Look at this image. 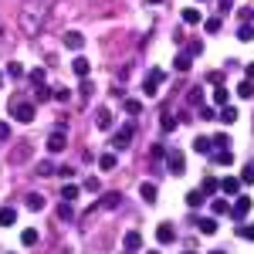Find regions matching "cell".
<instances>
[{
    "label": "cell",
    "instance_id": "1",
    "mask_svg": "<svg viewBox=\"0 0 254 254\" xmlns=\"http://www.w3.org/2000/svg\"><path fill=\"white\" fill-rule=\"evenodd\" d=\"M44 24H48V3H44V0H31V3H24V7H20V14H17L20 34L38 38L41 31H44Z\"/></svg>",
    "mask_w": 254,
    "mask_h": 254
},
{
    "label": "cell",
    "instance_id": "2",
    "mask_svg": "<svg viewBox=\"0 0 254 254\" xmlns=\"http://www.w3.org/2000/svg\"><path fill=\"white\" fill-rule=\"evenodd\" d=\"M10 116L17 119V122H34V102H27V98H10Z\"/></svg>",
    "mask_w": 254,
    "mask_h": 254
},
{
    "label": "cell",
    "instance_id": "3",
    "mask_svg": "<svg viewBox=\"0 0 254 254\" xmlns=\"http://www.w3.org/2000/svg\"><path fill=\"white\" fill-rule=\"evenodd\" d=\"M132 139H136V126H129V122H126L122 129H116V132H112V149H116V153L129 149V146H132Z\"/></svg>",
    "mask_w": 254,
    "mask_h": 254
},
{
    "label": "cell",
    "instance_id": "4",
    "mask_svg": "<svg viewBox=\"0 0 254 254\" xmlns=\"http://www.w3.org/2000/svg\"><path fill=\"white\" fill-rule=\"evenodd\" d=\"M163 81H166V71H163V68H149V75L142 81V92H146V95H156V88Z\"/></svg>",
    "mask_w": 254,
    "mask_h": 254
},
{
    "label": "cell",
    "instance_id": "5",
    "mask_svg": "<svg viewBox=\"0 0 254 254\" xmlns=\"http://www.w3.org/2000/svg\"><path fill=\"white\" fill-rule=\"evenodd\" d=\"M122 207V193L119 190H109V193H102L95 200V210H119Z\"/></svg>",
    "mask_w": 254,
    "mask_h": 254
},
{
    "label": "cell",
    "instance_id": "6",
    "mask_svg": "<svg viewBox=\"0 0 254 254\" xmlns=\"http://www.w3.org/2000/svg\"><path fill=\"white\" fill-rule=\"evenodd\" d=\"M227 210H231L234 220H244V217L251 214V196H237L234 203H227Z\"/></svg>",
    "mask_w": 254,
    "mask_h": 254
},
{
    "label": "cell",
    "instance_id": "7",
    "mask_svg": "<svg viewBox=\"0 0 254 254\" xmlns=\"http://www.w3.org/2000/svg\"><path fill=\"white\" fill-rule=\"evenodd\" d=\"M166 170L173 176H183V170H187V156L183 153H166Z\"/></svg>",
    "mask_w": 254,
    "mask_h": 254
},
{
    "label": "cell",
    "instance_id": "8",
    "mask_svg": "<svg viewBox=\"0 0 254 254\" xmlns=\"http://www.w3.org/2000/svg\"><path fill=\"white\" fill-rule=\"evenodd\" d=\"M64 142H68V136H64V126H58V129L48 136V153H61V149H64Z\"/></svg>",
    "mask_w": 254,
    "mask_h": 254
},
{
    "label": "cell",
    "instance_id": "9",
    "mask_svg": "<svg viewBox=\"0 0 254 254\" xmlns=\"http://www.w3.org/2000/svg\"><path fill=\"white\" fill-rule=\"evenodd\" d=\"M156 241H159V244H173V241H176V227H173V224H159V227H156Z\"/></svg>",
    "mask_w": 254,
    "mask_h": 254
},
{
    "label": "cell",
    "instance_id": "10",
    "mask_svg": "<svg viewBox=\"0 0 254 254\" xmlns=\"http://www.w3.org/2000/svg\"><path fill=\"white\" fill-rule=\"evenodd\" d=\"M220 190L227 196H237L241 193V180H237V176H224V180H220Z\"/></svg>",
    "mask_w": 254,
    "mask_h": 254
},
{
    "label": "cell",
    "instance_id": "11",
    "mask_svg": "<svg viewBox=\"0 0 254 254\" xmlns=\"http://www.w3.org/2000/svg\"><path fill=\"white\" fill-rule=\"evenodd\" d=\"M64 48H68V51H81V48H85V38H81L78 31H68V34H64Z\"/></svg>",
    "mask_w": 254,
    "mask_h": 254
},
{
    "label": "cell",
    "instance_id": "12",
    "mask_svg": "<svg viewBox=\"0 0 254 254\" xmlns=\"http://www.w3.org/2000/svg\"><path fill=\"white\" fill-rule=\"evenodd\" d=\"M122 248H126V251H139V248H142V234H139V231H129V234L122 237Z\"/></svg>",
    "mask_w": 254,
    "mask_h": 254
},
{
    "label": "cell",
    "instance_id": "13",
    "mask_svg": "<svg viewBox=\"0 0 254 254\" xmlns=\"http://www.w3.org/2000/svg\"><path fill=\"white\" fill-rule=\"evenodd\" d=\"M139 196H142V200H146V203H156V196H159L156 183H149V180H146V183H142V187H139Z\"/></svg>",
    "mask_w": 254,
    "mask_h": 254
},
{
    "label": "cell",
    "instance_id": "14",
    "mask_svg": "<svg viewBox=\"0 0 254 254\" xmlns=\"http://www.w3.org/2000/svg\"><path fill=\"white\" fill-rule=\"evenodd\" d=\"M95 126L102 129V132H109V129H112V112H109V109H98L95 112Z\"/></svg>",
    "mask_w": 254,
    "mask_h": 254
},
{
    "label": "cell",
    "instance_id": "15",
    "mask_svg": "<svg viewBox=\"0 0 254 254\" xmlns=\"http://www.w3.org/2000/svg\"><path fill=\"white\" fill-rule=\"evenodd\" d=\"M24 207L38 214V210H44V207H48V200H44V196H41V193H27V200H24Z\"/></svg>",
    "mask_w": 254,
    "mask_h": 254
},
{
    "label": "cell",
    "instance_id": "16",
    "mask_svg": "<svg viewBox=\"0 0 254 254\" xmlns=\"http://www.w3.org/2000/svg\"><path fill=\"white\" fill-rule=\"evenodd\" d=\"M173 68H176V71H183V75H187V71H190V68H193V58H190V55H183V51H180V55H176V58H173Z\"/></svg>",
    "mask_w": 254,
    "mask_h": 254
},
{
    "label": "cell",
    "instance_id": "17",
    "mask_svg": "<svg viewBox=\"0 0 254 254\" xmlns=\"http://www.w3.org/2000/svg\"><path fill=\"white\" fill-rule=\"evenodd\" d=\"M196 231H200V234H217V220L214 217H200V220H196Z\"/></svg>",
    "mask_w": 254,
    "mask_h": 254
},
{
    "label": "cell",
    "instance_id": "18",
    "mask_svg": "<svg viewBox=\"0 0 254 254\" xmlns=\"http://www.w3.org/2000/svg\"><path fill=\"white\" fill-rule=\"evenodd\" d=\"M14 224H17V210L14 207H3L0 210V227H14Z\"/></svg>",
    "mask_w": 254,
    "mask_h": 254
},
{
    "label": "cell",
    "instance_id": "19",
    "mask_svg": "<svg viewBox=\"0 0 254 254\" xmlns=\"http://www.w3.org/2000/svg\"><path fill=\"white\" fill-rule=\"evenodd\" d=\"M210 149H231V136H227V132H217V136H210Z\"/></svg>",
    "mask_w": 254,
    "mask_h": 254
},
{
    "label": "cell",
    "instance_id": "20",
    "mask_svg": "<svg viewBox=\"0 0 254 254\" xmlns=\"http://www.w3.org/2000/svg\"><path fill=\"white\" fill-rule=\"evenodd\" d=\"M217 190H220V180H217V176H207V180L200 183V193H203V196H207V193H217Z\"/></svg>",
    "mask_w": 254,
    "mask_h": 254
},
{
    "label": "cell",
    "instance_id": "21",
    "mask_svg": "<svg viewBox=\"0 0 254 254\" xmlns=\"http://www.w3.org/2000/svg\"><path fill=\"white\" fill-rule=\"evenodd\" d=\"M78 193H81V187H75V183H64V187H61V200H68V203L78 200Z\"/></svg>",
    "mask_w": 254,
    "mask_h": 254
},
{
    "label": "cell",
    "instance_id": "22",
    "mask_svg": "<svg viewBox=\"0 0 254 254\" xmlns=\"http://www.w3.org/2000/svg\"><path fill=\"white\" fill-rule=\"evenodd\" d=\"M176 126H180V119H176V112H170V109H166V112H163V132H173Z\"/></svg>",
    "mask_w": 254,
    "mask_h": 254
},
{
    "label": "cell",
    "instance_id": "23",
    "mask_svg": "<svg viewBox=\"0 0 254 254\" xmlns=\"http://www.w3.org/2000/svg\"><path fill=\"white\" fill-rule=\"evenodd\" d=\"M210 159H214V163H220V166H231V163H234V153H231V149H217Z\"/></svg>",
    "mask_w": 254,
    "mask_h": 254
},
{
    "label": "cell",
    "instance_id": "24",
    "mask_svg": "<svg viewBox=\"0 0 254 254\" xmlns=\"http://www.w3.org/2000/svg\"><path fill=\"white\" fill-rule=\"evenodd\" d=\"M227 102H231V95H227V88H224V85H214V105H220V109H224Z\"/></svg>",
    "mask_w": 254,
    "mask_h": 254
},
{
    "label": "cell",
    "instance_id": "25",
    "mask_svg": "<svg viewBox=\"0 0 254 254\" xmlns=\"http://www.w3.org/2000/svg\"><path fill=\"white\" fill-rule=\"evenodd\" d=\"M98 170H102V173L116 170V156H112V153H102V156H98Z\"/></svg>",
    "mask_w": 254,
    "mask_h": 254
},
{
    "label": "cell",
    "instance_id": "26",
    "mask_svg": "<svg viewBox=\"0 0 254 254\" xmlns=\"http://www.w3.org/2000/svg\"><path fill=\"white\" fill-rule=\"evenodd\" d=\"M58 217L64 220V224H71V220H75V210H71V203H68V200H61V207H58Z\"/></svg>",
    "mask_w": 254,
    "mask_h": 254
},
{
    "label": "cell",
    "instance_id": "27",
    "mask_svg": "<svg viewBox=\"0 0 254 254\" xmlns=\"http://www.w3.org/2000/svg\"><path fill=\"white\" fill-rule=\"evenodd\" d=\"M122 109H126V116L136 119L139 112H142V102H136V98H126V105H122Z\"/></svg>",
    "mask_w": 254,
    "mask_h": 254
},
{
    "label": "cell",
    "instance_id": "28",
    "mask_svg": "<svg viewBox=\"0 0 254 254\" xmlns=\"http://www.w3.org/2000/svg\"><path fill=\"white\" fill-rule=\"evenodd\" d=\"M20 244H27V248H34V244H38V231H34V227H27V231H20Z\"/></svg>",
    "mask_w": 254,
    "mask_h": 254
},
{
    "label": "cell",
    "instance_id": "29",
    "mask_svg": "<svg viewBox=\"0 0 254 254\" xmlns=\"http://www.w3.org/2000/svg\"><path fill=\"white\" fill-rule=\"evenodd\" d=\"M71 71H75L78 78H88V61H85V58H75V64H71Z\"/></svg>",
    "mask_w": 254,
    "mask_h": 254
},
{
    "label": "cell",
    "instance_id": "30",
    "mask_svg": "<svg viewBox=\"0 0 254 254\" xmlns=\"http://www.w3.org/2000/svg\"><path fill=\"white\" fill-rule=\"evenodd\" d=\"M193 149H196V153H207V156H210V139H207V136H196V139H193Z\"/></svg>",
    "mask_w": 254,
    "mask_h": 254
},
{
    "label": "cell",
    "instance_id": "31",
    "mask_svg": "<svg viewBox=\"0 0 254 254\" xmlns=\"http://www.w3.org/2000/svg\"><path fill=\"white\" fill-rule=\"evenodd\" d=\"M237 38H241V41H251L254 38V24H248V20H244V24L237 27Z\"/></svg>",
    "mask_w": 254,
    "mask_h": 254
},
{
    "label": "cell",
    "instance_id": "32",
    "mask_svg": "<svg viewBox=\"0 0 254 254\" xmlns=\"http://www.w3.org/2000/svg\"><path fill=\"white\" fill-rule=\"evenodd\" d=\"M183 24H200V10L196 7H187L183 10Z\"/></svg>",
    "mask_w": 254,
    "mask_h": 254
},
{
    "label": "cell",
    "instance_id": "33",
    "mask_svg": "<svg viewBox=\"0 0 254 254\" xmlns=\"http://www.w3.org/2000/svg\"><path fill=\"white\" fill-rule=\"evenodd\" d=\"M248 183H254V163H248V166L241 170V187H248Z\"/></svg>",
    "mask_w": 254,
    "mask_h": 254
},
{
    "label": "cell",
    "instance_id": "34",
    "mask_svg": "<svg viewBox=\"0 0 254 254\" xmlns=\"http://www.w3.org/2000/svg\"><path fill=\"white\" fill-rule=\"evenodd\" d=\"M7 75H10V78H24V64H20V61H10V64H7Z\"/></svg>",
    "mask_w": 254,
    "mask_h": 254
},
{
    "label": "cell",
    "instance_id": "35",
    "mask_svg": "<svg viewBox=\"0 0 254 254\" xmlns=\"http://www.w3.org/2000/svg\"><path fill=\"white\" fill-rule=\"evenodd\" d=\"M237 95H241V98H251L254 95V81H241V85H237Z\"/></svg>",
    "mask_w": 254,
    "mask_h": 254
},
{
    "label": "cell",
    "instance_id": "36",
    "mask_svg": "<svg viewBox=\"0 0 254 254\" xmlns=\"http://www.w3.org/2000/svg\"><path fill=\"white\" fill-rule=\"evenodd\" d=\"M187 55H190V58L203 55V44H200V41H187Z\"/></svg>",
    "mask_w": 254,
    "mask_h": 254
},
{
    "label": "cell",
    "instance_id": "37",
    "mask_svg": "<svg viewBox=\"0 0 254 254\" xmlns=\"http://www.w3.org/2000/svg\"><path fill=\"white\" fill-rule=\"evenodd\" d=\"M51 173H55V163H51V159L38 163V176H51Z\"/></svg>",
    "mask_w": 254,
    "mask_h": 254
},
{
    "label": "cell",
    "instance_id": "38",
    "mask_svg": "<svg viewBox=\"0 0 254 254\" xmlns=\"http://www.w3.org/2000/svg\"><path fill=\"white\" fill-rule=\"evenodd\" d=\"M220 119H224V122H237V109H234V105H224Z\"/></svg>",
    "mask_w": 254,
    "mask_h": 254
},
{
    "label": "cell",
    "instance_id": "39",
    "mask_svg": "<svg viewBox=\"0 0 254 254\" xmlns=\"http://www.w3.org/2000/svg\"><path fill=\"white\" fill-rule=\"evenodd\" d=\"M187 102H190V105H200V102H203V88H190Z\"/></svg>",
    "mask_w": 254,
    "mask_h": 254
},
{
    "label": "cell",
    "instance_id": "40",
    "mask_svg": "<svg viewBox=\"0 0 254 254\" xmlns=\"http://www.w3.org/2000/svg\"><path fill=\"white\" fill-rule=\"evenodd\" d=\"M187 203H190V207H200V203H203V193H200V190H190V193H187Z\"/></svg>",
    "mask_w": 254,
    "mask_h": 254
},
{
    "label": "cell",
    "instance_id": "41",
    "mask_svg": "<svg viewBox=\"0 0 254 254\" xmlns=\"http://www.w3.org/2000/svg\"><path fill=\"white\" fill-rule=\"evenodd\" d=\"M237 234L244 237V241H254V224H244V227H237Z\"/></svg>",
    "mask_w": 254,
    "mask_h": 254
},
{
    "label": "cell",
    "instance_id": "42",
    "mask_svg": "<svg viewBox=\"0 0 254 254\" xmlns=\"http://www.w3.org/2000/svg\"><path fill=\"white\" fill-rule=\"evenodd\" d=\"M210 210H214V214H227V200H214Z\"/></svg>",
    "mask_w": 254,
    "mask_h": 254
},
{
    "label": "cell",
    "instance_id": "43",
    "mask_svg": "<svg viewBox=\"0 0 254 254\" xmlns=\"http://www.w3.org/2000/svg\"><path fill=\"white\" fill-rule=\"evenodd\" d=\"M207 81H210V85H224V71H210Z\"/></svg>",
    "mask_w": 254,
    "mask_h": 254
},
{
    "label": "cell",
    "instance_id": "44",
    "mask_svg": "<svg viewBox=\"0 0 254 254\" xmlns=\"http://www.w3.org/2000/svg\"><path fill=\"white\" fill-rule=\"evenodd\" d=\"M207 31H210V34H217V31H220V17H210V20H207Z\"/></svg>",
    "mask_w": 254,
    "mask_h": 254
},
{
    "label": "cell",
    "instance_id": "45",
    "mask_svg": "<svg viewBox=\"0 0 254 254\" xmlns=\"http://www.w3.org/2000/svg\"><path fill=\"white\" fill-rule=\"evenodd\" d=\"M31 81H34V85H44V71L34 68V71H31Z\"/></svg>",
    "mask_w": 254,
    "mask_h": 254
},
{
    "label": "cell",
    "instance_id": "46",
    "mask_svg": "<svg viewBox=\"0 0 254 254\" xmlns=\"http://www.w3.org/2000/svg\"><path fill=\"white\" fill-rule=\"evenodd\" d=\"M10 139V122H0V142Z\"/></svg>",
    "mask_w": 254,
    "mask_h": 254
},
{
    "label": "cell",
    "instance_id": "47",
    "mask_svg": "<svg viewBox=\"0 0 254 254\" xmlns=\"http://www.w3.org/2000/svg\"><path fill=\"white\" fill-rule=\"evenodd\" d=\"M149 156H153V159H163V156H166V149H163V146H153V149H149Z\"/></svg>",
    "mask_w": 254,
    "mask_h": 254
},
{
    "label": "cell",
    "instance_id": "48",
    "mask_svg": "<svg viewBox=\"0 0 254 254\" xmlns=\"http://www.w3.org/2000/svg\"><path fill=\"white\" fill-rule=\"evenodd\" d=\"M48 98H51V92H48L44 85H38V102H48Z\"/></svg>",
    "mask_w": 254,
    "mask_h": 254
},
{
    "label": "cell",
    "instance_id": "49",
    "mask_svg": "<svg viewBox=\"0 0 254 254\" xmlns=\"http://www.w3.org/2000/svg\"><path fill=\"white\" fill-rule=\"evenodd\" d=\"M244 71H248V81H254V61L248 64V68H244Z\"/></svg>",
    "mask_w": 254,
    "mask_h": 254
},
{
    "label": "cell",
    "instance_id": "50",
    "mask_svg": "<svg viewBox=\"0 0 254 254\" xmlns=\"http://www.w3.org/2000/svg\"><path fill=\"white\" fill-rule=\"evenodd\" d=\"M146 3H163V0H146Z\"/></svg>",
    "mask_w": 254,
    "mask_h": 254
},
{
    "label": "cell",
    "instance_id": "51",
    "mask_svg": "<svg viewBox=\"0 0 254 254\" xmlns=\"http://www.w3.org/2000/svg\"><path fill=\"white\" fill-rule=\"evenodd\" d=\"M0 85H3V71H0Z\"/></svg>",
    "mask_w": 254,
    "mask_h": 254
},
{
    "label": "cell",
    "instance_id": "52",
    "mask_svg": "<svg viewBox=\"0 0 254 254\" xmlns=\"http://www.w3.org/2000/svg\"><path fill=\"white\" fill-rule=\"evenodd\" d=\"M0 41H3V27H0Z\"/></svg>",
    "mask_w": 254,
    "mask_h": 254
},
{
    "label": "cell",
    "instance_id": "53",
    "mask_svg": "<svg viewBox=\"0 0 254 254\" xmlns=\"http://www.w3.org/2000/svg\"><path fill=\"white\" fill-rule=\"evenodd\" d=\"M210 254H224V251H210Z\"/></svg>",
    "mask_w": 254,
    "mask_h": 254
},
{
    "label": "cell",
    "instance_id": "54",
    "mask_svg": "<svg viewBox=\"0 0 254 254\" xmlns=\"http://www.w3.org/2000/svg\"><path fill=\"white\" fill-rule=\"evenodd\" d=\"M146 254H159V251H146Z\"/></svg>",
    "mask_w": 254,
    "mask_h": 254
},
{
    "label": "cell",
    "instance_id": "55",
    "mask_svg": "<svg viewBox=\"0 0 254 254\" xmlns=\"http://www.w3.org/2000/svg\"><path fill=\"white\" fill-rule=\"evenodd\" d=\"M126 254H136V251H126Z\"/></svg>",
    "mask_w": 254,
    "mask_h": 254
},
{
    "label": "cell",
    "instance_id": "56",
    "mask_svg": "<svg viewBox=\"0 0 254 254\" xmlns=\"http://www.w3.org/2000/svg\"><path fill=\"white\" fill-rule=\"evenodd\" d=\"M187 254H193V251H187Z\"/></svg>",
    "mask_w": 254,
    "mask_h": 254
}]
</instances>
